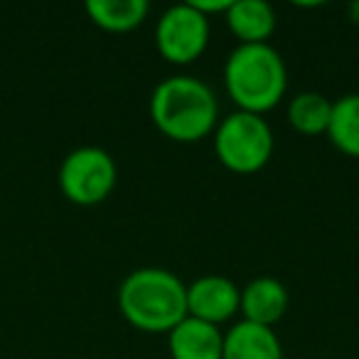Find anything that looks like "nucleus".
<instances>
[{
	"mask_svg": "<svg viewBox=\"0 0 359 359\" xmlns=\"http://www.w3.org/2000/svg\"><path fill=\"white\" fill-rule=\"evenodd\" d=\"M150 118L175 143H200L219 123V101L210 84L190 74L163 79L150 94Z\"/></svg>",
	"mask_w": 359,
	"mask_h": 359,
	"instance_id": "obj_1",
	"label": "nucleus"
},
{
	"mask_svg": "<svg viewBox=\"0 0 359 359\" xmlns=\"http://www.w3.org/2000/svg\"><path fill=\"white\" fill-rule=\"evenodd\" d=\"M118 310L130 327L168 334L187 318V285L168 269H135L118 288Z\"/></svg>",
	"mask_w": 359,
	"mask_h": 359,
	"instance_id": "obj_2",
	"label": "nucleus"
},
{
	"mask_svg": "<svg viewBox=\"0 0 359 359\" xmlns=\"http://www.w3.org/2000/svg\"><path fill=\"white\" fill-rule=\"evenodd\" d=\"M224 86L236 111L264 116L283 101L288 69L276 47L239 45L224 62Z\"/></svg>",
	"mask_w": 359,
	"mask_h": 359,
	"instance_id": "obj_3",
	"label": "nucleus"
},
{
	"mask_svg": "<svg viewBox=\"0 0 359 359\" xmlns=\"http://www.w3.org/2000/svg\"><path fill=\"white\" fill-rule=\"evenodd\" d=\"M273 130L264 116L234 111L215 128V155L229 172L254 175L273 155Z\"/></svg>",
	"mask_w": 359,
	"mask_h": 359,
	"instance_id": "obj_4",
	"label": "nucleus"
},
{
	"mask_svg": "<svg viewBox=\"0 0 359 359\" xmlns=\"http://www.w3.org/2000/svg\"><path fill=\"white\" fill-rule=\"evenodd\" d=\"M118 180V168L109 150L99 145H81L72 150L60 165V190L72 205L96 207L111 197Z\"/></svg>",
	"mask_w": 359,
	"mask_h": 359,
	"instance_id": "obj_5",
	"label": "nucleus"
},
{
	"mask_svg": "<svg viewBox=\"0 0 359 359\" xmlns=\"http://www.w3.org/2000/svg\"><path fill=\"white\" fill-rule=\"evenodd\" d=\"M155 50L165 62L187 67L205 55L210 45V18L192 3H180L160 15L155 22Z\"/></svg>",
	"mask_w": 359,
	"mask_h": 359,
	"instance_id": "obj_6",
	"label": "nucleus"
},
{
	"mask_svg": "<svg viewBox=\"0 0 359 359\" xmlns=\"http://www.w3.org/2000/svg\"><path fill=\"white\" fill-rule=\"evenodd\" d=\"M241 290L226 276L207 273L187 285V315L210 325H224L239 315Z\"/></svg>",
	"mask_w": 359,
	"mask_h": 359,
	"instance_id": "obj_7",
	"label": "nucleus"
},
{
	"mask_svg": "<svg viewBox=\"0 0 359 359\" xmlns=\"http://www.w3.org/2000/svg\"><path fill=\"white\" fill-rule=\"evenodd\" d=\"M168 349L172 359H222L224 332L217 325L187 315L168 332Z\"/></svg>",
	"mask_w": 359,
	"mask_h": 359,
	"instance_id": "obj_8",
	"label": "nucleus"
},
{
	"mask_svg": "<svg viewBox=\"0 0 359 359\" xmlns=\"http://www.w3.org/2000/svg\"><path fill=\"white\" fill-rule=\"evenodd\" d=\"M285 310H288V290L273 276H259L241 290V320L273 327L278 320H283Z\"/></svg>",
	"mask_w": 359,
	"mask_h": 359,
	"instance_id": "obj_9",
	"label": "nucleus"
},
{
	"mask_svg": "<svg viewBox=\"0 0 359 359\" xmlns=\"http://www.w3.org/2000/svg\"><path fill=\"white\" fill-rule=\"evenodd\" d=\"M222 359H283V344L273 327L239 320L224 332Z\"/></svg>",
	"mask_w": 359,
	"mask_h": 359,
	"instance_id": "obj_10",
	"label": "nucleus"
},
{
	"mask_svg": "<svg viewBox=\"0 0 359 359\" xmlns=\"http://www.w3.org/2000/svg\"><path fill=\"white\" fill-rule=\"evenodd\" d=\"M224 18L239 45H266L276 32V11L266 0H231Z\"/></svg>",
	"mask_w": 359,
	"mask_h": 359,
	"instance_id": "obj_11",
	"label": "nucleus"
},
{
	"mask_svg": "<svg viewBox=\"0 0 359 359\" xmlns=\"http://www.w3.org/2000/svg\"><path fill=\"white\" fill-rule=\"evenodd\" d=\"M84 11L96 27L121 35L143 25L150 13V3L148 0H89Z\"/></svg>",
	"mask_w": 359,
	"mask_h": 359,
	"instance_id": "obj_12",
	"label": "nucleus"
},
{
	"mask_svg": "<svg viewBox=\"0 0 359 359\" xmlns=\"http://www.w3.org/2000/svg\"><path fill=\"white\" fill-rule=\"evenodd\" d=\"M330 116H332V101L318 91H303L295 94L288 104V123L300 135H323L327 133Z\"/></svg>",
	"mask_w": 359,
	"mask_h": 359,
	"instance_id": "obj_13",
	"label": "nucleus"
},
{
	"mask_svg": "<svg viewBox=\"0 0 359 359\" xmlns=\"http://www.w3.org/2000/svg\"><path fill=\"white\" fill-rule=\"evenodd\" d=\"M327 138L339 153L359 158V94H344L332 101Z\"/></svg>",
	"mask_w": 359,
	"mask_h": 359,
	"instance_id": "obj_14",
	"label": "nucleus"
},
{
	"mask_svg": "<svg viewBox=\"0 0 359 359\" xmlns=\"http://www.w3.org/2000/svg\"><path fill=\"white\" fill-rule=\"evenodd\" d=\"M192 6L202 13L205 18H212V15H224L226 8H229L231 0H190Z\"/></svg>",
	"mask_w": 359,
	"mask_h": 359,
	"instance_id": "obj_15",
	"label": "nucleus"
},
{
	"mask_svg": "<svg viewBox=\"0 0 359 359\" xmlns=\"http://www.w3.org/2000/svg\"><path fill=\"white\" fill-rule=\"evenodd\" d=\"M347 15H349V20H352L354 25H359V0H354V3H349Z\"/></svg>",
	"mask_w": 359,
	"mask_h": 359,
	"instance_id": "obj_16",
	"label": "nucleus"
}]
</instances>
